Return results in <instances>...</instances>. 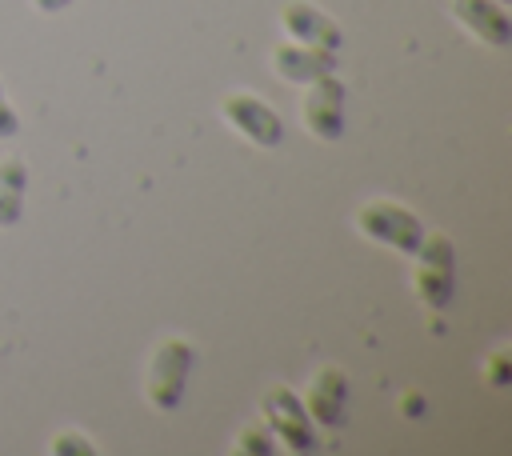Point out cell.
I'll use <instances>...</instances> for the list:
<instances>
[{"label": "cell", "mask_w": 512, "mask_h": 456, "mask_svg": "<svg viewBox=\"0 0 512 456\" xmlns=\"http://www.w3.org/2000/svg\"><path fill=\"white\" fill-rule=\"evenodd\" d=\"M412 260H416V268H412L416 300L432 312H448L456 300V244L444 232H424Z\"/></svg>", "instance_id": "1"}, {"label": "cell", "mask_w": 512, "mask_h": 456, "mask_svg": "<svg viewBox=\"0 0 512 456\" xmlns=\"http://www.w3.org/2000/svg\"><path fill=\"white\" fill-rule=\"evenodd\" d=\"M192 368H196V348L188 340H180V336L160 340V348L148 360V376H144L148 404L156 412H176L180 400H184V392H188Z\"/></svg>", "instance_id": "2"}, {"label": "cell", "mask_w": 512, "mask_h": 456, "mask_svg": "<svg viewBox=\"0 0 512 456\" xmlns=\"http://www.w3.org/2000/svg\"><path fill=\"white\" fill-rule=\"evenodd\" d=\"M356 232L364 240H372V244H384V248L400 252V256H412L420 248V240H424L420 216L408 204L384 200V196H376V200L356 208Z\"/></svg>", "instance_id": "3"}, {"label": "cell", "mask_w": 512, "mask_h": 456, "mask_svg": "<svg viewBox=\"0 0 512 456\" xmlns=\"http://www.w3.org/2000/svg\"><path fill=\"white\" fill-rule=\"evenodd\" d=\"M260 416H264V428L276 436L280 448H288V452H312L316 448V424H312L304 400L288 384H272L260 396Z\"/></svg>", "instance_id": "4"}, {"label": "cell", "mask_w": 512, "mask_h": 456, "mask_svg": "<svg viewBox=\"0 0 512 456\" xmlns=\"http://www.w3.org/2000/svg\"><path fill=\"white\" fill-rule=\"evenodd\" d=\"M300 120L308 128V136L316 140H340L344 124H348V88L336 72H324L320 80L308 84L304 100H300Z\"/></svg>", "instance_id": "5"}, {"label": "cell", "mask_w": 512, "mask_h": 456, "mask_svg": "<svg viewBox=\"0 0 512 456\" xmlns=\"http://www.w3.org/2000/svg\"><path fill=\"white\" fill-rule=\"evenodd\" d=\"M220 116L228 128H236L256 148H280V140H284L280 112L268 100H260L256 92H228L220 104Z\"/></svg>", "instance_id": "6"}, {"label": "cell", "mask_w": 512, "mask_h": 456, "mask_svg": "<svg viewBox=\"0 0 512 456\" xmlns=\"http://www.w3.org/2000/svg\"><path fill=\"white\" fill-rule=\"evenodd\" d=\"M300 400H304V408H308V416H312L316 428H344V424H348L352 388H348V376H344L336 364L316 368Z\"/></svg>", "instance_id": "7"}, {"label": "cell", "mask_w": 512, "mask_h": 456, "mask_svg": "<svg viewBox=\"0 0 512 456\" xmlns=\"http://www.w3.org/2000/svg\"><path fill=\"white\" fill-rule=\"evenodd\" d=\"M452 20L480 44L488 48H508L512 40V20H508V8L504 0H452Z\"/></svg>", "instance_id": "8"}, {"label": "cell", "mask_w": 512, "mask_h": 456, "mask_svg": "<svg viewBox=\"0 0 512 456\" xmlns=\"http://www.w3.org/2000/svg\"><path fill=\"white\" fill-rule=\"evenodd\" d=\"M280 28L288 40H300V44H316V48H332V52H340V44H344L340 24L308 0H288L280 8Z\"/></svg>", "instance_id": "9"}, {"label": "cell", "mask_w": 512, "mask_h": 456, "mask_svg": "<svg viewBox=\"0 0 512 456\" xmlns=\"http://www.w3.org/2000/svg\"><path fill=\"white\" fill-rule=\"evenodd\" d=\"M272 72L284 84H312L324 72H336V52L316 48V44H300V40H284L272 48Z\"/></svg>", "instance_id": "10"}, {"label": "cell", "mask_w": 512, "mask_h": 456, "mask_svg": "<svg viewBox=\"0 0 512 456\" xmlns=\"http://www.w3.org/2000/svg\"><path fill=\"white\" fill-rule=\"evenodd\" d=\"M28 200V164L20 156L0 160V228H12L24 216Z\"/></svg>", "instance_id": "11"}, {"label": "cell", "mask_w": 512, "mask_h": 456, "mask_svg": "<svg viewBox=\"0 0 512 456\" xmlns=\"http://www.w3.org/2000/svg\"><path fill=\"white\" fill-rule=\"evenodd\" d=\"M280 444L272 440V432L264 428V424H248V428H240V436L232 440V452H240V456H272Z\"/></svg>", "instance_id": "12"}, {"label": "cell", "mask_w": 512, "mask_h": 456, "mask_svg": "<svg viewBox=\"0 0 512 456\" xmlns=\"http://www.w3.org/2000/svg\"><path fill=\"white\" fill-rule=\"evenodd\" d=\"M48 452H52V456H96V444H92L84 432H76V428H60V432L48 440Z\"/></svg>", "instance_id": "13"}, {"label": "cell", "mask_w": 512, "mask_h": 456, "mask_svg": "<svg viewBox=\"0 0 512 456\" xmlns=\"http://www.w3.org/2000/svg\"><path fill=\"white\" fill-rule=\"evenodd\" d=\"M16 132H20V116H16V108L8 104L4 84H0V140H12Z\"/></svg>", "instance_id": "14"}, {"label": "cell", "mask_w": 512, "mask_h": 456, "mask_svg": "<svg viewBox=\"0 0 512 456\" xmlns=\"http://www.w3.org/2000/svg\"><path fill=\"white\" fill-rule=\"evenodd\" d=\"M488 380L496 384V388H504L512 376H508V348H496L492 356H488Z\"/></svg>", "instance_id": "15"}, {"label": "cell", "mask_w": 512, "mask_h": 456, "mask_svg": "<svg viewBox=\"0 0 512 456\" xmlns=\"http://www.w3.org/2000/svg\"><path fill=\"white\" fill-rule=\"evenodd\" d=\"M40 12H56V8H64V4H72V0H32Z\"/></svg>", "instance_id": "16"}]
</instances>
